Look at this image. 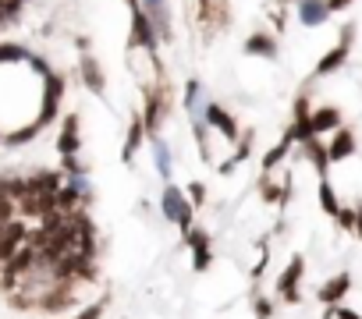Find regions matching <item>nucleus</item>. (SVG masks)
<instances>
[{"label": "nucleus", "mask_w": 362, "mask_h": 319, "mask_svg": "<svg viewBox=\"0 0 362 319\" xmlns=\"http://www.w3.org/2000/svg\"><path fill=\"white\" fill-rule=\"evenodd\" d=\"M128 14H132V29H128V47L132 50H146L149 57H160V36L149 21L142 0H128Z\"/></svg>", "instance_id": "1"}, {"label": "nucleus", "mask_w": 362, "mask_h": 319, "mask_svg": "<svg viewBox=\"0 0 362 319\" xmlns=\"http://www.w3.org/2000/svg\"><path fill=\"white\" fill-rule=\"evenodd\" d=\"M160 213H163V220L174 224L181 234H188L192 224H196V206L188 202L185 188H178V185H163V191H160Z\"/></svg>", "instance_id": "2"}, {"label": "nucleus", "mask_w": 362, "mask_h": 319, "mask_svg": "<svg viewBox=\"0 0 362 319\" xmlns=\"http://www.w3.org/2000/svg\"><path fill=\"white\" fill-rule=\"evenodd\" d=\"M352 43H355V21H345L341 25V39H337V47H330L324 57H319V64L313 68V78H327L334 71H341L348 64V54H352Z\"/></svg>", "instance_id": "3"}, {"label": "nucleus", "mask_w": 362, "mask_h": 319, "mask_svg": "<svg viewBox=\"0 0 362 319\" xmlns=\"http://www.w3.org/2000/svg\"><path fill=\"white\" fill-rule=\"evenodd\" d=\"M302 281H306V255L295 252L288 259V266L281 270V276H277V294H281L284 305L302 302Z\"/></svg>", "instance_id": "4"}, {"label": "nucleus", "mask_w": 362, "mask_h": 319, "mask_svg": "<svg viewBox=\"0 0 362 319\" xmlns=\"http://www.w3.org/2000/svg\"><path fill=\"white\" fill-rule=\"evenodd\" d=\"M196 18L206 39L224 32L231 25V0H196Z\"/></svg>", "instance_id": "5"}, {"label": "nucleus", "mask_w": 362, "mask_h": 319, "mask_svg": "<svg viewBox=\"0 0 362 319\" xmlns=\"http://www.w3.org/2000/svg\"><path fill=\"white\" fill-rule=\"evenodd\" d=\"M60 99H64V75H57V71H50L47 78H43V96H39V110H36V124L39 128H47L54 117H57V110H60Z\"/></svg>", "instance_id": "6"}, {"label": "nucleus", "mask_w": 362, "mask_h": 319, "mask_svg": "<svg viewBox=\"0 0 362 319\" xmlns=\"http://www.w3.org/2000/svg\"><path fill=\"white\" fill-rule=\"evenodd\" d=\"M78 287L75 284H50L47 291L39 294V302H36V312L43 316H60V312H68L78 305Z\"/></svg>", "instance_id": "7"}, {"label": "nucleus", "mask_w": 362, "mask_h": 319, "mask_svg": "<svg viewBox=\"0 0 362 319\" xmlns=\"http://www.w3.org/2000/svg\"><path fill=\"white\" fill-rule=\"evenodd\" d=\"M203 121L213 128V132H217L224 142H238L242 139V128H238V121H234V114L227 110L224 103H206V110H203Z\"/></svg>", "instance_id": "8"}, {"label": "nucleus", "mask_w": 362, "mask_h": 319, "mask_svg": "<svg viewBox=\"0 0 362 319\" xmlns=\"http://www.w3.org/2000/svg\"><path fill=\"white\" fill-rule=\"evenodd\" d=\"M181 241H185V248L192 252V270H196V273H206V270L213 266V238H210L203 227H192Z\"/></svg>", "instance_id": "9"}, {"label": "nucleus", "mask_w": 362, "mask_h": 319, "mask_svg": "<svg viewBox=\"0 0 362 319\" xmlns=\"http://www.w3.org/2000/svg\"><path fill=\"white\" fill-rule=\"evenodd\" d=\"M57 153H60V160H75L82 153V117L78 114L64 117L60 135H57Z\"/></svg>", "instance_id": "10"}, {"label": "nucleus", "mask_w": 362, "mask_h": 319, "mask_svg": "<svg viewBox=\"0 0 362 319\" xmlns=\"http://www.w3.org/2000/svg\"><path fill=\"white\" fill-rule=\"evenodd\" d=\"M348 291H352V273L341 270V273L330 276V281H324V284L316 287V302L324 305V309H327V305H341V302L348 298Z\"/></svg>", "instance_id": "11"}, {"label": "nucleus", "mask_w": 362, "mask_h": 319, "mask_svg": "<svg viewBox=\"0 0 362 319\" xmlns=\"http://www.w3.org/2000/svg\"><path fill=\"white\" fill-rule=\"evenodd\" d=\"M29 234H32V231L21 224V220H11V224L4 227V238H0V266L11 263L14 255H18V248L29 245Z\"/></svg>", "instance_id": "12"}, {"label": "nucleus", "mask_w": 362, "mask_h": 319, "mask_svg": "<svg viewBox=\"0 0 362 319\" xmlns=\"http://www.w3.org/2000/svg\"><path fill=\"white\" fill-rule=\"evenodd\" d=\"M295 14L298 21H302L306 29H319V25H327L330 21V4L327 0H295Z\"/></svg>", "instance_id": "13"}, {"label": "nucleus", "mask_w": 362, "mask_h": 319, "mask_svg": "<svg viewBox=\"0 0 362 319\" xmlns=\"http://www.w3.org/2000/svg\"><path fill=\"white\" fill-rule=\"evenodd\" d=\"M142 142H149V132H146V121H142V114L135 110L132 114V121H128V135H124V145H121V160L132 167L135 163V153L142 149Z\"/></svg>", "instance_id": "14"}, {"label": "nucleus", "mask_w": 362, "mask_h": 319, "mask_svg": "<svg viewBox=\"0 0 362 319\" xmlns=\"http://www.w3.org/2000/svg\"><path fill=\"white\" fill-rule=\"evenodd\" d=\"M327 153H330V163H345L359 153V139H355L352 128H337L327 142Z\"/></svg>", "instance_id": "15"}, {"label": "nucleus", "mask_w": 362, "mask_h": 319, "mask_svg": "<svg viewBox=\"0 0 362 319\" xmlns=\"http://www.w3.org/2000/svg\"><path fill=\"white\" fill-rule=\"evenodd\" d=\"M78 78H82V85H85L93 96H103V93H106V75H103L100 60H96L93 54H82V60H78Z\"/></svg>", "instance_id": "16"}, {"label": "nucleus", "mask_w": 362, "mask_h": 319, "mask_svg": "<svg viewBox=\"0 0 362 319\" xmlns=\"http://www.w3.org/2000/svg\"><path fill=\"white\" fill-rule=\"evenodd\" d=\"M242 54H245V57H260V60H277V54H281V43H277V36H270V32H252V36L242 43Z\"/></svg>", "instance_id": "17"}, {"label": "nucleus", "mask_w": 362, "mask_h": 319, "mask_svg": "<svg viewBox=\"0 0 362 319\" xmlns=\"http://www.w3.org/2000/svg\"><path fill=\"white\" fill-rule=\"evenodd\" d=\"M142 8H146L149 21H153V29H157L160 43H170V39H174V29H170V8H167V0H142Z\"/></svg>", "instance_id": "18"}, {"label": "nucleus", "mask_w": 362, "mask_h": 319, "mask_svg": "<svg viewBox=\"0 0 362 319\" xmlns=\"http://www.w3.org/2000/svg\"><path fill=\"white\" fill-rule=\"evenodd\" d=\"M291 145H298L295 142V135L284 128V135H281V142H273L267 153H263V160H260V174H273L277 167H281L284 160H288V153H291Z\"/></svg>", "instance_id": "19"}, {"label": "nucleus", "mask_w": 362, "mask_h": 319, "mask_svg": "<svg viewBox=\"0 0 362 319\" xmlns=\"http://www.w3.org/2000/svg\"><path fill=\"white\" fill-rule=\"evenodd\" d=\"M256 188H260V199L263 202H270V206H288V199H291V178L284 181V185H277L270 174H260L256 178Z\"/></svg>", "instance_id": "20"}, {"label": "nucleus", "mask_w": 362, "mask_h": 319, "mask_svg": "<svg viewBox=\"0 0 362 319\" xmlns=\"http://www.w3.org/2000/svg\"><path fill=\"white\" fill-rule=\"evenodd\" d=\"M337 128H345V114H341V106H334V103L316 106V110H313V132L316 135H334Z\"/></svg>", "instance_id": "21"}, {"label": "nucleus", "mask_w": 362, "mask_h": 319, "mask_svg": "<svg viewBox=\"0 0 362 319\" xmlns=\"http://www.w3.org/2000/svg\"><path fill=\"white\" fill-rule=\"evenodd\" d=\"M252 142H256V132H252V128H242V139L234 142V156L224 160V163H217L220 174H234V170H238V163H245V160L252 156Z\"/></svg>", "instance_id": "22"}, {"label": "nucleus", "mask_w": 362, "mask_h": 319, "mask_svg": "<svg viewBox=\"0 0 362 319\" xmlns=\"http://www.w3.org/2000/svg\"><path fill=\"white\" fill-rule=\"evenodd\" d=\"M149 145H153V163H157V174L163 178V185H170V181H174V156H170V145H167L160 135H153V139H149Z\"/></svg>", "instance_id": "23"}, {"label": "nucleus", "mask_w": 362, "mask_h": 319, "mask_svg": "<svg viewBox=\"0 0 362 319\" xmlns=\"http://www.w3.org/2000/svg\"><path fill=\"white\" fill-rule=\"evenodd\" d=\"M298 149H302V156L313 163L316 174H319V178H327V170H330V153H327V145L319 142V139H309V142H302Z\"/></svg>", "instance_id": "24"}, {"label": "nucleus", "mask_w": 362, "mask_h": 319, "mask_svg": "<svg viewBox=\"0 0 362 319\" xmlns=\"http://www.w3.org/2000/svg\"><path fill=\"white\" fill-rule=\"evenodd\" d=\"M185 110H188L192 121H203L206 96H203V82H199V78H188V82H185Z\"/></svg>", "instance_id": "25"}, {"label": "nucleus", "mask_w": 362, "mask_h": 319, "mask_svg": "<svg viewBox=\"0 0 362 319\" xmlns=\"http://www.w3.org/2000/svg\"><path fill=\"white\" fill-rule=\"evenodd\" d=\"M316 199H319V209L327 213V217H337L341 213V199H337V191L327 178H319V188H316Z\"/></svg>", "instance_id": "26"}, {"label": "nucleus", "mask_w": 362, "mask_h": 319, "mask_svg": "<svg viewBox=\"0 0 362 319\" xmlns=\"http://www.w3.org/2000/svg\"><path fill=\"white\" fill-rule=\"evenodd\" d=\"M39 132H43V128H39L36 121H29L25 128H14V132H8V135H4V142H8V145H25V142H32Z\"/></svg>", "instance_id": "27"}, {"label": "nucleus", "mask_w": 362, "mask_h": 319, "mask_svg": "<svg viewBox=\"0 0 362 319\" xmlns=\"http://www.w3.org/2000/svg\"><path fill=\"white\" fill-rule=\"evenodd\" d=\"M21 60H32V54L18 43H0V64H21Z\"/></svg>", "instance_id": "28"}, {"label": "nucleus", "mask_w": 362, "mask_h": 319, "mask_svg": "<svg viewBox=\"0 0 362 319\" xmlns=\"http://www.w3.org/2000/svg\"><path fill=\"white\" fill-rule=\"evenodd\" d=\"M252 316L256 319H273V302L263 291H252Z\"/></svg>", "instance_id": "29"}, {"label": "nucleus", "mask_w": 362, "mask_h": 319, "mask_svg": "<svg viewBox=\"0 0 362 319\" xmlns=\"http://www.w3.org/2000/svg\"><path fill=\"white\" fill-rule=\"evenodd\" d=\"M337 227L345 231V234H355V224H359V209L355 206H341V213H337Z\"/></svg>", "instance_id": "30"}, {"label": "nucleus", "mask_w": 362, "mask_h": 319, "mask_svg": "<svg viewBox=\"0 0 362 319\" xmlns=\"http://www.w3.org/2000/svg\"><path fill=\"white\" fill-rule=\"evenodd\" d=\"M185 196H188V202L196 206V209H203L206 206V185L203 181H188L185 185Z\"/></svg>", "instance_id": "31"}, {"label": "nucleus", "mask_w": 362, "mask_h": 319, "mask_svg": "<svg viewBox=\"0 0 362 319\" xmlns=\"http://www.w3.org/2000/svg\"><path fill=\"white\" fill-rule=\"evenodd\" d=\"M106 302H111V298H100V302H93V305H85L82 312H75L71 319H103V312H106Z\"/></svg>", "instance_id": "32"}, {"label": "nucleus", "mask_w": 362, "mask_h": 319, "mask_svg": "<svg viewBox=\"0 0 362 319\" xmlns=\"http://www.w3.org/2000/svg\"><path fill=\"white\" fill-rule=\"evenodd\" d=\"M267 263H270V241L263 238L260 241V259H256V266H252V281H260V276L267 273Z\"/></svg>", "instance_id": "33"}, {"label": "nucleus", "mask_w": 362, "mask_h": 319, "mask_svg": "<svg viewBox=\"0 0 362 319\" xmlns=\"http://www.w3.org/2000/svg\"><path fill=\"white\" fill-rule=\"evenodd\" d=\"M14 213H18V202L8 199V196H0V220L11 224V220H14Z\"/></svg>", "instance_id": "34"}, {"label": "nucleus", "mask_w": 362, "mask_h": 319, "mask_svg": "<svg viewBox=\"0 0 362 319\" xmlns=\"http://www.w3.org/2000/svg\"><path fill=\"white\" fill-rule=\"evenodd\" d=\"M334 319H362L355 309H345V305H334Z\"/></svg>", "instance_id": "35"}, {"label": "nucleus", "mask_w": 362, "mask_h": 319, "mask_svg": "<svg viewBox=\"0 0 362 319\" xmlns=\"http://www.w3.org/2000/svg\"><path fill=\"white\" fill-rule=\"evenodd\" d=\"M270 18H273V29H277V32H284V21H288V14H284V8H277V11L270 14Z\"/></svg>", "instance_id": "36"}, {"label": "nucleus", "mask_w": 362, "mask_h": 319, "mask_svg": "<svg viewBox=\"0 0 362 319\" xmlns=\"http://www.w3.org/2000/svg\"><path fill=\"white\" fill-rule=\"evenodd\" d=\"M327 4H330V11H348L355 0H327Z\"/></svg>", "instance_id": "37"}, {"label": "nucleus", "mask_w": 362, "mask_h": 319, "mask_svg": "<svg viewBox=\"0 0 362 319\" xmlns=\"http://www.w3.org/2000/svg\"><path fill=\"white\" fill-rule=\"evenodd\" d=\"M355 209H359V224H355V238H359V241H362V202H359V206H355Z\"/></svg>", "instance_id": "38"}, {"label": "nucleus", "mask_w": 362, "mask_h": 319, "mask_svg": "<svg viewBox=\"0 0 362 319\" xmlns=\"http://www.w3.org/2000/svg\"><path fill=\"white\" fill-rule=\"evenodd\" d=\"M277 4H281V8H288V4H295V0H277Z\"/></svg>", "instance_id": "39"}, {"label": "nucleus", "mask_w": 362, "mask_h": 319, "mask_svg": "<svg viewBox=\"0 0 362 319\" xmlns=\"http://www.w3.org/2000/svg\"><path fill=\"white\" fill-rule=\"evenodd\" d=\"M4 227H8V224H4V220H0V238H4Z\"/></svg>", "instance_id": "40"}, {"label": "nucleus", "mask_w": 362, "mask_h": 319, "mask_svg": "<svg viewBox=\"0 0 362 319\" xmlns=\"http://www.w3.org/2000/svg\"><path fill=\"white\" fill-rule=\"evenodd\" d=\"M0 139H4V135H0Z\"/></svg>", "instance_id": "41"}]
</instances>
